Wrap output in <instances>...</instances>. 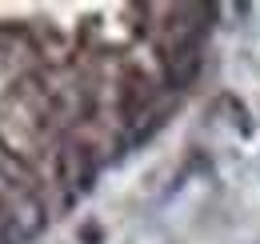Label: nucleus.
Instances as JSON below:
<instances>
[{"label": "nucleus", "mask_w": 260, "mask_h": 244, "mask_svg": "<svg viewBox=\"0 0 260 244\" xmlns=\"http://www.w3.org/2000/svg\"><path fill=\"white\" fill-rule=\"evenodd\" d=\"M84 148H76V144H64V152H60V180L72 184V188H84L88 176H92V164H88V156H80Z\"/></svg>", "instance_id": "2"}, {"label": "nucleus", "mask_w": 260, "mask_h": 244, "mask_svg": "<svg viewBox=\"0 0 260 244\" xmlns=\"http://www.w3.org/2000/svg\"><path fill=\"white\" fill-rule=\"evenodd\" d=\"M40 224H44V208L36 204V196H20L16 212L4 220V244H20V240H28V236H32Z\"/></svg>", "instance_id": "1"}]
</instances>
